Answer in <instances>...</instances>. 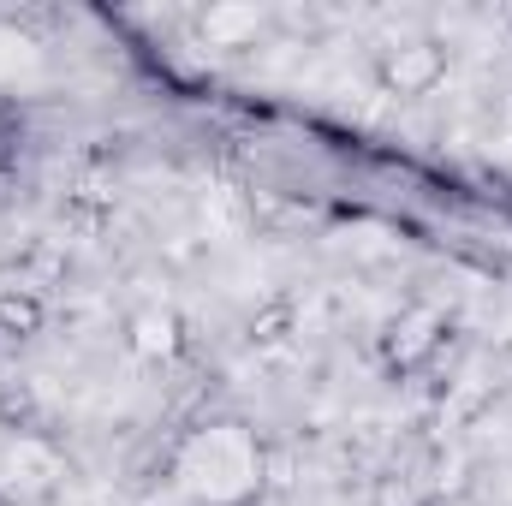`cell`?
I'll return each instance as SVG.
<instances>
[{"label": "cell", "instance_id": "4", "mask_svg": "<svg viewBox=\"0 0 512 506\" xmlns=\"http://www.w3.org/2000/svg\"><path fill=\"white\" fill-rule=\"evenodd\" d=\"M137 346L143 352H161V358L179 352V316H143L137 322Z\"/></svg>", "mask_w": 512, "mask_h": 506}, {"label": "cell", "instance_id": "1", "mask_svg": "<svg viewBox=\"0 0 512 506\" xmlns=\"http://www.w3.org/2000/svg\"><path fill=\"white\" fill-rule=\"evenodd\" d=\"M441 72H447V54H441L435 42H411V48H399V54H387L382 60V84L387 90H399V96L429 90Z\"/></svg>", "mask_w": 512, "mask_h": 506}, {"label": "cell", "instance_id": "3", "mask_svg": "<svg viewBox=\"0 0 512 506\" xmlns=\"http://www.w3.org/2000/svg\"><path fill=\"white\" fill-rule=\"evenodd\" d=\"M292 322H298V316H292V304H286V298H274V304H262V310L251 316V340H256V346H286V340H292Z\"/></svg>", "mask_w": 512, "mask_h": 506}, {"label": "cell", "instance_id": "2", "mask_svg": "<svg viewBox=\"0 0 512 506\" xmlns=\"http://www.w3.org/2000/svg\"><path fill=\"white\" fill-rule=\"evenodd\" d=\"M48 328V304L36 286H6L0 292V334L6 340H36Z\"/></svg>", "mask_w": 512, "mask_h": 506}]
</instances>
